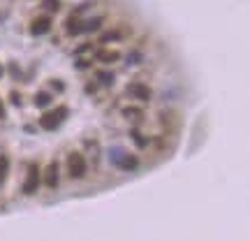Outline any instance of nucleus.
<instances>
[{
  "label": "nucleus",
  "instance_id": "obj_1",
  "mask_svg": "<svg viewBox=\"0 0 250 241\" xmlns=\"http://www.w3.org/2000/svg\"><path fill=\"white\" fill-rule=\"evenodd\" d=\"M67 116H70V107L67 105H58V107H53V109H47L40 116V128L47 130V132H53V130H58L67 121Z\"/></svg>",
  "mask_w": 250,
  "mask_h": 241
},
{
  "label": "nucleus",
  "instance_id": "obj_2",
  "mask_svg": "<svg viewBox=\"0 0 250 241\" xmlns=\"http://www.w3.org/2000/svg\"><path fill=\"white\" fill-rule=\"evenodd\" d=\"M67 177L72 178V181H81V178H86V174H88V160H86V156L83 153H79V151H72V153H67Z\"/></svg>",
  "mask_w": 250,
  "mask_h": 241
},
{
  "label": "nucleus",
  "instance_id": "obj_3",
  "mask_svg": "<svg viewBox=\"0 0 250 241\" xmlns=\"http://www.w3.org/2000/svg\"><path fill=\"white\" fill-rule=\"evenodd\" d=\"M42 183V169L37 162H31L28 165V169H26V178H23V186H21V193L23 195H35L37 193V188H40Z\"/></svg>",
  "mask_w": 250,
  "mask_h": 241
},
{
  "label": "nucleus",
  "instance_id": "obj_4",
  "mask_svg": "<svg viewBox=\"0 0 250 241\" xmlns=\"http://www.w3.org/2000/svg\"><path fill=\"white\" fill-rule=\"evenodd\" d=\"M53 28V19L51 14H37L35 19L31 21V35L32 37H42Z\"/></svg>",
  "mask_w": 250,
  "mask_h": 241
},
{
  "label": "nucleus",
  "instance_id": "obj_5",
  "mask_svg": "<svg viewBox=\"0 0 250 241\" xmlns=\"http://www.w3.org/2000/svg\"><path fill=\"white\" fill-rule=\"evenodd\" d=\"M42 183H44L49 190L58 188V183H61V165H58V160L49 162L47 169L42 172Z\"/></svg>",
  "mask_w": 250,
  "mask_h": 241
},
{
  "label": "nucleus",
  "instance_id": "obj_6",
  "mask_svg": "<svg viewBox=\"0 0 250 241\" xmlns=\"http://www.w3.org/2000/svg\"><path fill=\"white\" fill-rule=\"evenodd\" d=\"M125 95L132 97V100H137V102H148L151 95H153V91H151L146 84H141V81H132V84L125 88Z\"/></svg>",
  "mask_w": 250,
  "mask_h": 241
},
{
  "label": "nucleus",
  "instance_id": "obj_7",
  "mask_svg": "<svg viewBox=\"0 0 250 241\" xmlns=\"http://www.w3.org/2000/svg\"><path fill=\"white\" fill-rule=\"evenodd\" d=\"M116 167L123 169V172H135V169L139 167V158H137L135 153H127V151H123V153L118 156V160H116Z\"/></svg>",
  "mask_w": 250,
  "mask_h": 241
},
{
  "label": "nucleus",
  "instance_id": "obj_8",
  "mask_svg": "<svg viewBox=\"0 0 250 241\" xmlns=\"http://www.w3.org/2000/svg\"><path fill=\"white\" fill-rule=\"evenodd\" d=\"M95 61H97V63H104V65H114L121 61V53L114 51V49L100 47V49H95Z\"/></svg>",
  "mask_w": 250,
  "mask_h": 241
},
{
  "label": "nucleus",
  "instance_id": "obj_9",
  "mask_svg": "<svg viewBox=\"0 0 250 241\" xmlns=\"http://www.w3.org/2000/svg\"><path fill=\"white\" fill-rule=\"evenodd\" d=\"M62 28H65V35H67V37H77V35L81 32V21H79V14L67 16V19H65V23H62Z\"/></svg>",
  "mask_w": 250,
  "mask_h": 241
},
{
  "label": "nucleus",
  "instance_id": "obj_10",
  "mask_svg": "<svg viewBox=\"0 0 250 241\" xmlns=\"http://www.w3.org/2000/svg\"><path fill=\"white\" fill-rule=\"evenodd\" d=\"M104 26V19L102 16H91L88 21H81V32L91 35V32H97L100 28Z\"/></svg>",
  "mask_w": 250,
  "mask_h": 241
},
{
  "label": "nucleus",
  "instance_id": "obj_11",
  "mask_svg": "<svg viewBox=\"0 0 250 241\" xmlns=\"http://www.w3.org/2000/svg\"><path fill=\"white\" fill-rule=\"evenodd\" d=\"M95 81L100 86H104V88H111L116 77H114V72H109V70H95Z\"/></svg>",
  "mask_w": 250,
  "mask_h": 241
},
{
  "label": "nucleus",
  "instance_id": "obj_12",
  "mask_svg": "<svg viewBox=\"0 0 250 241\" xmlns=\"http://www.w3.org/2000/svg\"><path fill=\"white\" fill-rule=\"evenodd\" d=\"M32 102H35V107H40V109H47V107L53 102V95L49 93V91H37Z\"/></svg>",
  "mask_w": 250,
  "mask_h": 241
},
{
  "label": "nucleus",
  "instance_id": "obj_13",
  "mask_svg": "<svg viewBox=\"0 0 250 241\" xmlns=\"http://www.w3.org/2000/svg\"><path fill=\"white\" fill-rule=\"evenodd\" d=\"M121 116L127 118V121H137V123H139V121L144 118V112H141L139 107H123V109H121Z\"/></svg>",
  "mask_w": 250,
  "mask_h": 241
},
{
  "label": "nucleus",
  "instance_id": "obj_14",
  "mask_svg": "<svg viewBox=\"0 0 250 241\" xmlns=\"http://www.w3.org/2000/svg\"><path fill=\"white\" fill-rule=\"evenodd\" d=\"M121 40H123V32L121 31H104L102 35H100V42L102 44H109V42H121Z\"/></svg>",
  "mask_w": 250,
  "mask_h": 241
},
{
  "label": "nucleus",
  "instance_id": "obj_15",
  "mask_svg": "<svg viewBox=\"0 0 250 241\" xmlns=\"http://www.w3.org/2000/svg\"><path fill=\"white\" fill-rule=\"evenodd\" d=\"M130 137L135 139V144H137V146H139V148H146V146H148V144H151V139L141 135V132H139L137 128H132V130H130Z\"/></svg>",
  "mask_w": 250,
  "mask_h": 241
},
{
  "label": "nucleus",
  "instance_id": "obj_16",
  "mask_svg": "<svg viewBox=\"0 0 250 241\" xmlns=\"http://www.w3.org/2000/svg\"><path fill=\"white\" fill-rule=\"evenodd\" d=\"M7 174H10V158L5 156H0V186L5 183V178H7Z\"/></svg>",
  "mask_w": 250,
  "mask_h": 241
},
{
  "label": "nucleus",
  "instance_id": "obj_17",
  "mask_svg": "<svg viewBox=\"0 0 250 241\" xmlns=\"http://www.w3.org/2000/svg\"><path fill=\"white\" fill-rule=\"evenodd\" d=\"M42 10H47V14H56L61 10V0H42Z\"/></svg>",
  "mask_w": 250,
  "mask_h": 241
},
{
  "label": "nucleus",
  "instance_id": "obj_18",
  "mask_svg": "<svg viewBox=\"0 0 250 241\" xmlns=\"http://www.w3.org/2000/svg\"><path fill=\"white\" fill-rule=\"evenodd\" d=\"M91 58H79L77 56V70H91Z\"/></svg>",
  "mask_w": 250,
  "mask_h": 241
},
{
  "label": "nucleus",
  "instance_id": "obj_19",
  "mask_svg": "<svg viewBox=\"0 0 250 241\" xmlns=\"http://www.w3.org/2000/svg\"><path fill=\"white\" fill-rule=\"evenodd\" d=\"M125 61H127V63H132V65H139V63H141V53L135 49V51H130V56H127Z\"/></svg>",
  "mask_w": 250,
  "mask_h": 241
},
{
  "label": "nucleus",
  "instance_id": "obj_20",
  "mask_svg": "<svg viewBox=\"0 0 250 241\" xmlns=\"http://www.w3.org/2000/svg\"><path fill=\"white\" fill-rule=\"evenodd\" d=\"M49 86H51L56 93H65V84H62L61 79H51V81H49Z\"/></svg>",
  "mask_w": 250,
  "mask_h": 241
},
{
  "label": "nucleus",
  "instance_id": "obj_21",
  "mask_svg": "<svg viewBox=\"0 0 250 241\" xmlns=\"http://www.w3.org/2000/svg\"><path fill=\"white\" fill-rule=\"evenodd\" d=\"M83 91H86V95H95L97 93V81H88L83 86Z\"/></svg>",
  "mask_w": 250,
  "mask_h": 241
},
{
  "label": "nucleus",
  "instance_id": "obj_22",
  "mask_svg": "<svg viewBox=\"0 0 250 241\" xmlns=\"http://www.w3.org/2000/svg\"><path fill=\"white\" fill-rule=\"evenodd\" d=\"M10 102L14 107H21V95L16 93V91H12V93H10Z\"/></svg>",
  "mask_w": 250,
  "mask_h": 241
},
{
  "label": "nucleus",
  "instance_id": "obj_23",
  "mask_svg": "<svg viewBox=\"0 0 250 241\" xmlns=\"http://www.w3.org/2000/svg\"><path fill=\"white\" fill-rule=\"evenodd\" d=\"M91 47H93V44H79V47L74 49V56H81V53H86Z\"/></svg>",
  "mask_w": 250,
  "mask_h": 241
},
{
  "label": "nucleus",
  "instance_id": "obj_24",
  "mask_svg": "<svg viewBox=\"0 0 250 241\" xmlns=\"http://www.w3.org/2000/svg\"><path fill=\"white\" fill-rule=\"evenodd\" d=\"M10 74L14 77V79L21 74V70H19V65H16V63H10Z\"/></svg>",
  "mask_w": 250,
  "mask_h": 241
},
{
  "label": "nucleus",
  "instance_id": "obj_25",
  "mask_svg": "<svg viewBox=\"0 0 250 241\" xmlns=\"http://www.w3.org/2000/svg\"><path fill=\"white\" fill-rule=\"evenodd\" d=\"M5 118H7V112H5V102L0 97V121H5Z\"/></svg>",
  "mask_w": 250,
  "mask_h": 241
},
{
  "label": "nucleus",
  "instance_id": "obj_26",
  "mask_svg": "<svg viewBox=\"0 0 250 241\" xmlns=\"http://www.w3.org/2000/svg\"><path fill=\"white\" fill-rule=\"evenodd\" d=\"M2 74H5V65L0 63V79H2Z\"/></svg>",
  "mask_w": 250,
  "mask_h": 241
},
{
  "label": "nucleus",
  "instance_id": "obj_27",
  "mask_svg": "<svg viewBox=\"0 0 250 241\" xmlns=\"http://www.w3.org/2000/svg\"><path fill=\"white\" fill-rule=\"evenodd\" d=\"M2 19H5V16H2V14H0V21H2Z\"/></svg>",
  "mask_w": 250,
  "mask_h": 241
}]
</instances>
